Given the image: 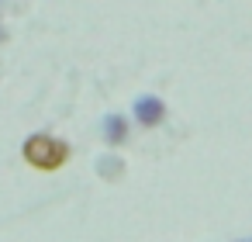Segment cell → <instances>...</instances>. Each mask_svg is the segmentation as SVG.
Returning <instances> with one entry per match:
<instances>
[{
    "instance_id": "3",
    "label": "cell",
    "mask_w": 252,
    "mask_h": 242,
    "mask_svg": "<svg viewBox=\"0 0 252 242\" xmlns=\"http://www.w3.org/2000/svg\"><path fill=\"white\" fill-rule=\"evenodd\" d=\"M104 128H107V132H104L107 142H121V138H125V118L107 114V118H104Z\"/></svg>"
},
{
    "instance_id": "2",
    "label": "cell",
    "mask_w": 252,
    "mask_h": 242,
    "mask_svg": "<svg viewBox=\"0 0 252 242\" xmlns=\"http://www.w3.org/2000/svg\"><path fill=\"white\" fill-rule=\"evenodd\" d=\"M135 118H138L142 125H159V121L166 118V104H162L159 97H138V101H135Z\"/></svg>"
},
{
    "instance_id": "1",
    "label": "cell",
    "mask_w": 252,
    "mask_h": 242,
    "mask_svg": "<svg viewBox=\"0 0 252 242\" xmlns=\"http://www.w3.org/2000/svg\"><path fill=\"white\" fill-rule=\"evenodd\" d=\"M25 156L35 166H59V163H66V145L56 142L52 135H35V138H28Z\"/></svg>"
},
{
    "instance_id": "4",
    "label": "cell",
    "mask_w": 252,
    "mask_h": 242,
    "mask_svg": "<svg viewBox=\"0 0 252 242\" xmlns=\"http://www.w3.org/2000/svg\"><path fill=\"white\" fill-rule=\"evenodd\" d=\"M0 35H4V32H0Z\"/></svg>"
}]
</instances>
